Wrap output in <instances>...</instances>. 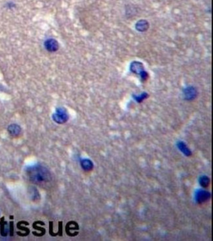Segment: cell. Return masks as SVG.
Masks as SVG:
<instances>
[{"instance_id": "7", "label": "cell", "mask_w": 213, "mask_h": 241, "mask_svg": "<svg viewBox=\"0 0 213 241\" xmlns=\"http://www.w3.org/2000/svg\"><path fill=\"white\" fill-rule=\"evenodd\" d=\"M58 224H59V229H58L59 235L62 236V222L60 221Z\"/></svg>"}, {"instance_id": "2", "label": "cell", "mask_w": 213, "mask_h": 241, "mask_svg": "<svg viewBox=\"0 0 213 241\" xmlns=\"http://www.w3.org/2000/svg\"><path fill=\"white\" fill-rule=\"evenodd\" d=\"M45 48L49 52H55L58 49L59 45L57 41L54 39H49L44 43Z\"/></svg>"}, {"instance_id": "6", "label": "cell", "mask_w": 213, "mask_h": 241, "mask_svg": "<svg viewBox=\"0 0 213 241\" xmlns=\"http://www.w3.org/2000/svg\"><path fill=\"white\" fill-rule=\"evenodd\" d=\"M10 233L11 236L13 235V222L11 221L10 223Z\"/></svg>"}, {"instance_id": "3", "label": "cell", "mask_w": 213, "mask_h": 241, "mask_svg": "<svg viewBox=\"0 0 213 241\" xmlns=\"http://www.w3.org/2000/svg\"><path fill=\"white\" fill-rule=\"evenodd\" d=\"M68 117L62 109H58L55 114L53 115L54 120L58 123H64L67 120Z\"/></svg>"}, {"instance_id": "4", "label": "cell", "mask_w": 213, "mask_h": 241, "mask_svg": "<svg viewBox=\"0 0 213 241\" xmlns=\"http://www.w3.org/2000/svg\"><path fill=\"white\" fill-rule=\"evenodd\" d=\"M21 129L19 126L17 124H12L8 127V132L13 136H17L20 133Z\"/></svg>"}, {"instance_id": "1", "label": "cell", "mask_w": 213, "mask_h": 241, "mask_svg": "<svg viewBox=\"0 0 213 241\" xmlns=\"http://www.w3.org/2000/svg\"><path fill=\"white\" fill-rule=\"evenodd\" d=\"M27 173H28L30 180L34 183L41 184L46 183L51 179L49 172L42 166L36 165L32 166L28 169Z\"/></svg>"}, {"instance_id": "5", "label": "cell", "mask_w": 213, "mask_h": 241, "mask_svg": "<svg viewBox=\"0 0 213 241\" xmlns=\"http://www.w3.org/2000/svg\"><path fill=\"white\" fill-rule=\"evenodd\" d=\"M0 225H1V234L3 237H6L7 235V222L4 221V218H3L1 219V221H0Z\"/></svg>"}]
</instances>
